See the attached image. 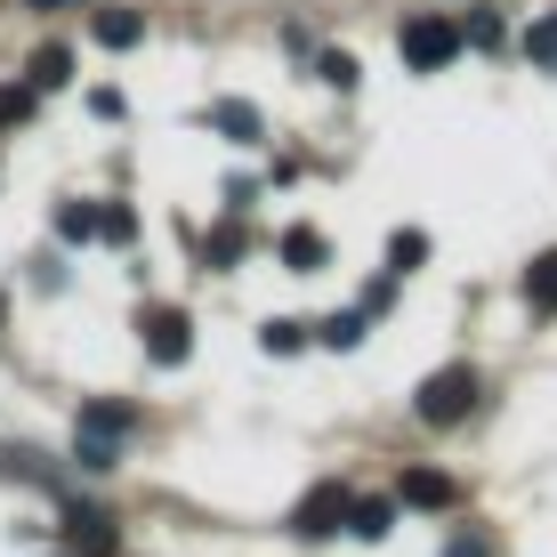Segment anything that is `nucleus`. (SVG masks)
<instances>
[{"label": "nucleus", "instance_id": "14", "mask_svg": "<svg viewBox=\"0 0 557 557\" xmlns=\"http://www.w3.org/2000/svg\"><path fill=\"white\" fill-rule=\"evenodd\" d=\"M363 332H372V307H348V315H323V323H315L323 348H356Z\"/></svg>", "mask_w": 557, "mask_h": 557}, {"label": "nucleus", "instance_id": "5", "mask_svg": "<svg viewBox=\"0 0 557 557\" xmlns=\"http://www.w3.org/2000/svg\"><path fill=\"white\" fill-rule=\"evenodd\" d=\"M348 502H356L348 485H315V493L299 502L292 533H299V542H332V533H348Z\"/></svg>", "mask_w": 557, "mask_h": 557}, {"label": "nucleus", "instance_id": "17", "mask_svg": "<svg viewBox=\"0 0 557 557\" xmlns=\"http://www.w3.org/2000/svg\"><path fill=\"white\" fill-rule=\"evenodd\" d=\"M420 259H429V235H420V226H405V235H388V275H412Z\"/></svg>", "mask_w": 557, "mask_h": 557}, {"label": "nucleus", "instance_id": "4", "mask_svg": "<svg viewBox=\"0 0 557 557\" xmlns=\"http://www.w3.org/2000/svg\"><path fill=\"white\" fill-rule=\"evenodd\" d=\"M138 332H146L153 363H186L195 356V315H186V307H138Z\"/></svg>", "mask_w": 557, "mask_h": 557}, {"label": "nucleus", "instance_id": "12", "mask_svg": "<svg viewBox=\"0 0 557 557\" xmlns=\"http://www.w3.org/2000/svg\"><path fill=\"white\" fill-rule=\"evenodd\" d=\"M65 533H73V549H89V557H106V549H113V517H106V509H73V517H65Z\"/></svg>", "mask_w": 557, "mask_h": 557}, {"label": "nucleus", "instance_id": "7", "mask_svg": "<svg viewBox=\"0 0 557 557\" xmlns=\"http://www.w3.org/2000/svg\"><path fill=\"white\" fill-rule=\"evenodd\" d=\"M283 267H292V275H323V267H332V243H323L315 226H283Z\"/></svg>", "mask_w": 557, "mask_h": 557}, {"label": "nucleus", "instance_id": "18", "mask_svg": "<svg viewBox=\"0 0 557 557\" xmlns=\"http://www.w3.org/2000/svg\"><path fill=\"white\" fill-rule=\"evenodd\" d=\"M33 98H41V89H33V82H0V129L33 122Z\"/></svg>", "mask_w": 557, "mask_h": 557}, {"label": "nucleus", "instance_id": "22", "mask_svg": "<svg viewBox=\"0 0 557 557\" xmlns=\"http://www.w3.org/2000/svg\"><path fill=\"white\" fill-rule=\"evenodd\" d=\"M460 41H476V49H502V16H469V33Z\"/></svg>", "mask_w": 557, "mask_h": 557}, {"label": "nucleus", "instance_id": "21", "mask_svg": "<svg viewBox=\"0 0 557 557\" xmlns=\"http://www.w3.org/2000/svg\"><path fill=\"white\" fill-rule=\"evenodd\" d=\"M315 73H323L332 89H356V57H348V49H323V57H315Z\"/></svg>", "mask_w": 557, "mask_h": 557}, {"label": "nucleus", "instance_id": "11", "mask_svg": "<svg viewBox=\"0 0 557 557\" xmlns=\"http://www.w3.org/2000/svg\"><path fill=\"white\" fill-rule=\"evenodd\" d=\"M25 82H33V89H65V82H73V49H65V41H49V49H33V65H25Z\"/></svg>", "mask_w": 557, "mask_h": 557}, {"label": "nucleus", "instance_id": "3", "mask_svg": "<svg viewBox=\"0 0 557 557\" xmlns=\"http://www.w3.org/2000/svg\"><path fill=\"white\" fill-rule=\"evenodd\" d=\"M396 49H405V65H412V73H445L453 57H460V25H453V16H405Z\"/></svg>", "mask_w": 557, "mask_h": 557}, {"label": "nucleus", "instance_id": "25", "mask_svg": "<svg viewBox=\"0 0 557 557\" xmlns=\"http://www.w3.org/2000/svg\"><path fill=\"white\" fill-rule=\"evenodd\" d=\"M0 323H9V299H0Z\"/></svg>", "mask_w": 557, "mask_h": 557}, {"label": "nucleus", "instance_id": "20", "mask_svg": "<svg viewBox=\"0 0 557 557\" xmlns=\"http://www.w3.org/2000/svg\"><path fill=\"white\" fill-rule=\"evenodd\" d=\"M98 235H106V243H138V210L106 202V210H98Z\"/></svg>", "mask_w": 557, "mask_h": 557}, {"label": "nucleus", "instance_id": "13", "mask_svg": "<svg viewBox=\"0 0 557 557\" xmlns=\"http://www.w3.org/2000/svg\"><path fill=\"white\" fill-rule=\"evenodd\" d=\"M525 307L533 315H557V251H542L525 267Z\"/></svg>", "mask_w": 557, "mask_h": 557}, {"label": "nucleus", "instance_id": "19", "mask_svg": "<svg viewBox=\"0 0 557 557\" xmlns=\"http://www.w3.org/2000/svg\"><path fill=\"white\" fill-rule=\"evenodd\" d=\"M57 235H65V243H89V235H98V210H89V202H65V210H57Z\"/></svg>", "mask_w": 557, "mask_h": 557}, {"label": "nucleus", "instance_id": "8", "mask_svg": "<svg viewBox=\"0 0 557 557\" xmlns=\"http://www.w3.org/2000/svg\"><path fill=\"white\" fill-rule=\"evenodd\" d=\"M89 33H98L106 49H138L146 41V16L138 9H98V16H89Z\"/></svg>", "mask_w": 557, "mask_h": 557}, {"label": "nucleus", "instance_id": "10", "mask_svg": "<svg viewBox=\"0 0 557 557\" xmlns=\"http://www.w3.org/2000/svg\"><path fill=\"white\" fill-rule=\"evenodd\" d=\"M396 502H412V509H445V502H453V476H436V469H405Z\"/></svg>", "mask_w": 557, "mask_h": 557}, {"label": "nucleus", "instance_id": "1", "mask_svg": "<svg viewBox=\"0 0 557 557\" xmlns=\"http://www.w3.org/2000/svg\"><path fill=\"white\" fill-rule=\"evenodd\" d=\"M129 405H113V396H98V405H82V436H73V460H82L89 476H106L113 469V453H122V436H129Z\"/></svg>", "mask_w": 557, "mask_h": 557}, {"label": "nucleus", "instance_id": "9", "mask_svg": "<svg viewBox=\"0 0 557 557\" xmlns=\"http://www.w3.org/2000/svg\"><path fill=\"white\" fill-rule=\"evenodd\" d=\"M243 243H251V226H243V210H226V226L202 243V267H219V275H226V267L243 259Z\"/></svg>", "mask_w": 557, "mask_h": 557}, {"label": "nucleus", "instance_id": "23", "mask_svg": "<svg viewBox=\"0 0 557 557\" xmlns=\"http://www.w3.org/2000/svg\"><path fill=\"white\" fill-rule=\"evenodd\" d=\"M445 557H493V533H453Z\"/></svg>", "mask_w": 557, "mask_h": 557}, {"label": "nucleus", "instance_id": "24", "mask_svg": "<svg viewBox=\"0 0 557 557\" xmlns=\"http://www.w3.org/2000/svg\"><path fill=\"white\" fill-rule=\"evenodd\" d=\"M25 9H82V0H25Z\"/></svg>", "mask_w": 557, "mask_h": 557}, {"label": "nucleus", "instance_id": "16", "mask_svg": "<svg viewBox=\"0 0 557 557\" xmlns=\"http://www.w3.org/2000/svg\"><path fill=\"white\" fill-rule=\"evenodd\" d=\"M307 332H315V323H292V315H275V323L259 332V348H267V356H299V348H307Z\"/></svg>", "mask_w": 557, "mask_h": 557}, {"label": "nucleus", "instance_id": "15", "mask_svg": "<svg viewBox=\"0 0 557 557\" xmlns=\"http://www.w3.org/2000/svg\"><path fill=\"white\" fill-rule=\"evenodd\" d=\"M210 129H226V138H243V146H251V138H259V106L219 98V106H210Z\"/></svg>", "mask_w": 557, "mask_h": 557}, {"label": "nucleus", "instance_id": "2", "mask_svg": "<svg viewBox=\"0 0 557 557\" xmlns=\"http://www.w3.org/2000/svg\"><path fill=\"white\" fill-rule=\"evenodd\" d=\"M476 405V372L469 363H445V372H429L420 380V396H412V412L429 420V429H453V420H469Z\"/></svg>", "mask_w": 557, "mask_h": 557}, {"label": "nucleus", "instance_id": "6", "mask_svg": "<svg viewBox=\"0 0 557 557\" xmlns=\"http://www.w3.org/2000/svg\"><path fill=\"white\" fill-rule=\"evenodd\" d=\"M388 525H396V493H356L348 502V533L356 542H388Z\"/></svg>", "mask_w": 557, "mask_h": 557}]
</instances>
